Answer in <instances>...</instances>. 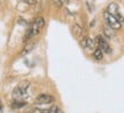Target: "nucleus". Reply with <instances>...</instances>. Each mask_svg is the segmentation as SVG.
<instances>
[{
    "mask_svg": "<svg viewBox=\"0 0 124 113\" xmlns=\"http://www.w3.org/2000/svg\"><path fill=\"white\" fill-rule=\"evenodd\" d=\"M45 26V18L39 16V17H36L32 22H31L30 26L28 27L27 33H25V37H24V40L28 41V40L32 39L33 37H36L37 34H39L40 31L43 30V27Z\"/></svg>",
    "mask_w": 124,
    "mask_h": 113,
    "instance_id": "obj_1",
    "label": "nucleus"
},
{
    "mask_svg": "<svg viewBox=\"0 0 124 113\" xmlns=\"http://www.w3.org/2000/svg\"><path fill=\"white\" fill-rule=\"evenodd\" d=\"M103 20H105L106 25L111 27L113 30H120L121 27H122V23L118 22L117 18H116L115 16H113L110 13H108L107 10L103 12Z\"/></svg>",
    "mask_w": 124,
    "mask_h": 113,
    "instance_id": "obj_2",
    "label": "nucleus"
},
{
    "mask_svg": "<svg viewBox=\"0 0 124 113\" xmlns=\"http://www.w3.org/2000/svg\"><path fill=\"white\" fill-rule=\"evenodd\" d=\"M94 41H95V46H97L98 48H100L103 54H107V55H110L111 54V48H110V46H109V44H108L107 39L103 35H100V34L97 35Z\"/></svg>",
    "mask_w": 124,
    "mask_h": 113,
    "instance_id": "obj_3",
    "label": "nucleus"
},
{
    "mask_svg": "<svg viewBox=\"0 0 124 113\" xmlns=\"http://www.w3.org/2000/svg\"><path fill=\"white\" fill-rule=\"evenodd\" d=\"M28 88H29V83H20V86L16 87L13 91V96L15 100H21L22 98H24L28 94Z\"/></svg>",
    "mask_w": 124,
    "mask_h": 113,
    "instance_id": "obj_4",
    "label": "nucleus"
},
{
    "mask_svg": "<svg viewBox=\"0 0 124 113\" xmlns=\"http://www.w3.org/2000/svg\"><path fill=\"white\" fill-rule=\"evenodd\" d=\"M108 13H110L113 16H115L117 18V21L120 23H123L124 22V17L122 16V14L120 13V10H118V6L115 4V2H110V4L107 6V9H106Z\"/></svg>",
    "mask_w": 124,
    "mask_h": 113,
    "instance_id": "obj_5",
    "label": "nucleus"
},
{
    "mask_svg": "<svg viewBox=\"0 0 124 113\" xmlns=\"http://www.w3.org/2000/svg\"><path fill=\"white\" fill-rule=\"evenodd\" d=\"M54 100H55V98H54L52 95H49V94H40V95H38L37 98H36V104L46 105V104L53 103Z\"/></svg>",
    "mask_w": 124,
    "mask_h": 113,
    "instance_id": "obj_6",
    "label": "nucleus"
},
{
    "mask_svg": "<svg viewBox=\"0 0 124 113\" xmlns=\"http://www.w3.org/2000/svg\"><path fill=\"white\" fill-rule=\"evenodd\" d=\"M80 42V46L84 48V49H87V50H94V48L97 47L95 46V41H94V39H92V38H90V37H84L83 39L79 40Z\"/></svg>",
    "mask_w": 124,
    "mask_h": 113,
    "instance_id": "obj_7",
    "label": "nucleus"
},
{
    "mask_svg": "<svg viewBox=\"0 0 124 113\" xmlns=\"http://www.w3.org/2000/svg\"><path fill=\"white\" fill-rule=\"evenodd\" d=\"M71 32H72L74 37L77 38L78 40L84 38V31H83V27H82L79 24H74L72 27H71Z\"/></svg>",
    "mask_w": 124,
    "mask_h": 113,
    "instance_id": "obj_8",
    "label": "nucleus"
},
{
    "mask_svg": "<svg viewBox=\"0 0 124 113\" xmlns=\"http://www.w3.org/2000/svg\"><path fill=\"white\" fill-rule=\"evenodd\" d=\"M36 111H38L39 113H63L62 110L56 105H52L48 109H36Z\"/></svg>",
    "mask_w": 124,
    "mask_h": 113,
    "instance_id": "obj_9",
    "label": "nucleus"
},
{
    "mask_svg": "<svg viewBox=\"0 0 124 113\" xmlns=\"http://www.w3.org/2000/svg\"><path fill=\"white\" fill-rule=\"evenodd\" d=\"M114 31H115V30H113L111 27H109V26L106 25V24L102 26V32H103V37H105L107 40L113 39V37H114Z\"/></svg>",
    "mask_w": 124,
    "mask_h": 113,
    "instance_id": "obj_10",
    "label": "nucleus"
},
{
    "mask_svg": "<svg viewBox=\"0 0 124 113\" xmlns=\"http://www.w3.org/2000/svg\"><path fill=\"white\" fill-rule=\"evenodd\" d=\"M92 55H93V58L95 60V61H98V62H100V61H102L103 60V53H102V50L100 49V48H98V47H95L94 48V50L92 52Z\"/></svg>",
    "mask_w": 124,
    "mask_h": 113,
    "instance_id": "obj_11",
    "label": "nucleus"
},
{
    "mask_svg": "<svg viewBox=\"0 0 124 113\" xmlns=\"http://www.w3.org/2000/svg\"><path fill=\"white\" fill-rule=\"evenodd\" d=\"M68 1L69 0H53V4L56 8H62V7H64L68 4Z\"/></svg>",
    "mask_w": 124,
    "mask_h": 113,
    "instance_id": "obj_12",
    "label": "nucleus"
},
{
    "mask_svg": "<svg viewBox=\"0 0 124 113\" xmlns=\"http://www.w3.org/2000/svg\"><path fill=\"white\" fill-rule=\"evenodd\" d=\"M25 105H27V103H25V102L15 100L13 102V104H12V107H13V109H20V107H23V106H25Z\"/></svg>",
    "mask_w": 124,
    "mask_h": 113,
    "instance_id": "obj_13",
    "label": "nucleus"
},
{
    "mask_svg": "<svg viewBox=\"0 0 124 113\" xmlns=\"http://www.w3.org/2000/svg\"><path fill=\"white\" fill-rule=\"evenodd\" d=\"M33 47H35V44H29V45H27L25 47L23 48V50L21 52V55H27L28 53H30L32 49H33Z\"/></svg>",
    "mask_w": 124,
    "mask_h": 113,
    "instance_id": "obj_14",
    "label": "nucleus"
},
{
    "mask_svg": "<svg viewBox=\"0 0 124 113\" xmlns=\"http://www.w3.org/2000/svg\"><path fill=\"white\" fill-rule=\"evenodd\" d=\"M25 2L29 5H35L37 2V0H25Z\"/></svg>",
    "mask_w": 124,
    "mask_h": 113,
    "instance_id": "obj_15",
    "label": "nucleus"
},
{
    "mask_svg": "<svg viewBox=\"0 0 124 113\" xmlns=\"http://www.w3.org/2000/svg\"><path fill=\"white\" fill-rule=\"evenodd\" d=\"M37 1H41V0H37Z\"/></svg>",
    "mask_w": 124,
    "mask_h": 113,
    "instance_id": "obj_16",
    "label": "nucleus"
}]
</instances>
